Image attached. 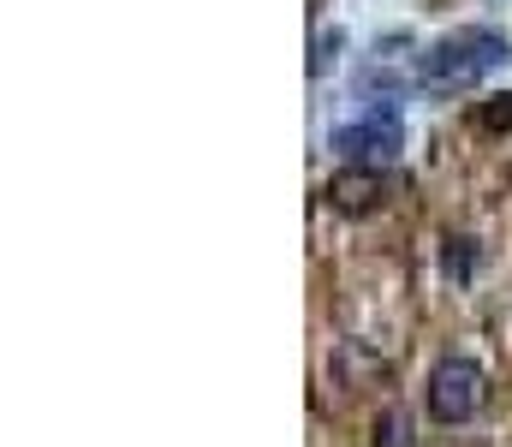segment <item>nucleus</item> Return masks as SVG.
Returning <instances> with one entry per match:
<instances>
[{
  "mask_svg": "<svg viewBox=\"0 0 512 447\" xmlns=\"http://www.w3.org/2000/svg\"><path fill=\"white\" fill-rule=\"evenodd\" d=\"M512 60V42L507 30H489V24H465V30H453V36H441L429 54H423V84L429 90H471V84H483L495 66H507Z\"/></svg>",
  "mask_w": 512,
  "mask_h": 447,
  "instance_id": "f257e3e1",
  "label": "nucleus"
},
{
  "mask_svg": "<svg viewBox=\"0 0 512 447\" xmlns=\"http://www.w3.org/2000/svg\"><path fill=\"white\" fill-rule=\"evenodd\" d=\"M382 197H387L382 167H340V173L328 179V203H334L340 215H364V209H376Z\"/></svg>",
  "mask_w": 512,
  "mask_h": 447,
  "instance_id": "20e7f679",
  "label": "nucleus"
},
{
  "mask_svg": "<svg viewBox=\"0 0 512 447\" xmlns=\"http://www.w3.org/2000/svg\"><path fill=\"white\" fill-rule=\"evenodd\" d=\"M441 269H447L453 281H471V269H477V239H465V233H453V239L441 245Z\"/></svg>",
  "mask_w": 512,
  "mask_h": 447,
  "instance_id": "0eeeda50",
  "label": "nucleus"
},
{
  "mask_svg": "<svg viewBox=\"0 0 512 447\" xmlns=\"http://www.w3.org/2000/svg\"><path fill=\"white\" fill-rule=\"evenodd\" d=\"M340 48H346V30H340V24H328V30L316 36V54H310V72H316V78H328V72L340 66Z\"/></svg>",
  "mask_w": 512,
  "mask_h": 447,
  "instance_id": "6e6552de",
  "label": "nucleus"
},
{
  "mask_svg": "<svg viewBox=\"0 0 512 447\" xmlns=\"http://www.w3.org/2000/svg\"><path fill=\"white\" fill-rule=\"evenodd\" d=\"M477 126H483V132H512V90L489 96V102L477 108Z\"/></svg>",
  "mask_w": 512,
  "mask_h": 447,
  "instance_id": "1a4fd4ad",
  "label": "nucleus"
},
{
  "mask_svg": "<svg viewBox=\"0 0 512 447\" xmlns=\"http://www.w3.org/2000/svg\"><path fill=\"white\" fill-rule=\"evenodd\" d=\"M370 436H376V447H411V412L405 406H382Z\"/></svg>",
  "mask_w": 512,
  "mask_h": 447,
  "instance_id": "423d86ee",
  "label": "nucleus"
},
{
  "mask_svg": "<svg viewBox=\"0 0 512 447\" xmlns=\"http://www.w3.org/2000/svg\"><path fill=\"white\" fill-rule=\"evenodd\" d=\"M483 400H489V376H483V364H471V358H441V364L429 370V412H435L441 424H465V418H477Z\"/></svg>",
  "mask_w": 512,
  "mask_h": 447,
  "instance_id": "f03ea898",
  "label": "nucleus"
},
{
  "mask_svg": "<svg viewBox=\"0 0 512 447\" xmlns=\"http://www.w3.org/2000/svg\"><path fill=\"white\" fill-rule=\"evenodd\" d=\"M334 376H340V382H387V364L370 346H352V340H346V346L334 352Z\"/></svg>",
  "mask_w": 512,
  "mask_h": 447,
  "instance_id": "39448f33",
  "label": "nucleus"
},
{
  "mask_svg": "<svg viewBox=\"0 0 512 447\" xmlns=\"http://www.w3.org/2000/svg\"><path fill=\"white\" fill-rule=\"evenodd\" d=\"M334 149L352 155V167H376L387 155H399L405 149V114H399V102H370V114L358 126L334 132Z\"/></svg>",
  "mask_w": 512,
  "mask_h": 447,
  "instance_id": "7ed1b4c3",
  "label": "nucleus"
}]
</instances>
